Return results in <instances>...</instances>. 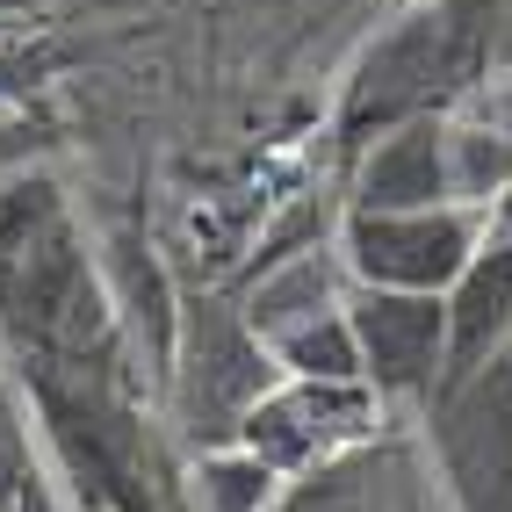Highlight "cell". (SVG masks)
Listing matches in <instances>:
<instances>
[{"label": "cell", "mask_w": 512, "mask_h": 512, "mask_svg": "<svg viewBox=\"0 0 512 512\" xmlns=\"http://www.w3.org/2000/svg\"><path fill=\"white\" fill-rule=\"evenodd\" d=\"M505 73V0H426L375 37L339 94V152L361 159L383 130L448 116Z\"/></svg>", "instance_id": "cell-1"}, {"label": "cell", "mask_w": 512, "mask_h": 512, "mask_svg": "<svg viewBox=\"0 0 512 512\" xmlns=\"http://www.w3.org/2000/svg\"><path fill=\"white\" fill-rule=\"evenodd\" d=\"M282 383L275 354L253 339V325L224 311V303H188L181 339H174V368H166V390H174V412L188 426V440L202 448H231L238 419Z\"/></svg>", "instance_id": "cell-2"}, {"label": "cell", "mask_w": 512, "mask_h": 512, "mask_svg": "<svg viewBox=\"0 0 512 512\" xmlns=\"http://www.w3.org/2000/svg\"><path fill=\"white\" fill-rule=\"evenodd\" d=\"M491 217L440 202V210H347L339 224V267L354 289H412V296H448V282L484 246Z\"/></svg>", "instance_id": "cell-3"}, {"label": "cell", "mask_w": 512, "mask_h": 512, "mask_svg": "<svg viewBox=\"0 0 512 512\" xmlns=\"http://www.w3.org/2000/svg\"><path fill=\"white\" fill-rule=\"evenodd\" d=\"M368 426H375V390L368 383H289L282 375L238 419L231 448L260 455L275 476H303V469H332V455L368 440Z\"/></svg>", "instance_id": "cell-4"}, {"label": "cell", "mask_w": 512, "mask_h": 512, "mask_svg": "<svg viewBox=\"0 0 512 512\" xmlns=\"http://www.w3.org/2000/svg\"><path fill=\"white\" fill-rule=\"evenodd\" d=\"M347 325L361 347V383L390 404L440 397L448 375V303L412 289H347Z\"/></svg>", "instance_id": "cell-5"}, {"label": "cell", "mask_w": 512, "mask_h": 512, "mask_svg": "<svg viewBox=\"0 0 512 512\" xmlns=\"http://www.w3.org/2000/svg\"><path fill=\"white\" fill-rule=\"evenodd\" d=\"M440 462L462 512H512V361L440 390Z\"/></svg>", "instance_id": "cell-6"}, {"label": "cell", "mask_w": 512, "mask_h": 512, "mask_svg": "<svg viewBox=\"0 0 512 512\" xmlns=\"http://www.w3.org/2000/svg\"><path fill=\"white\" fill-rule=\"evenodd\" d=\"M448 375L440 390L469 383L484 361H498V347L512 339V231H484V246L469 253V267L448 282Z\"/></svg>", "instance_id": "cell-7"}, {"label": "cell", "mask_w": 512, "mask_h": 512, "mask_svg": "<svg viewBox=\"0 0 512 512\" xmlns=\"http://www.w3.org/2000/svg\"><path fill=\"white\" fill-rule=\"evenodd\" d=\"M448 188V116H419L383 130L354 159V210H440Z\"/></svg>", "instance_id": "cell-8"}, {"label": "cell", "mask_w": 512, "mask_h": 512, "mask_svg": "<svg viewBox=\"0 0 512 512\" xmlns=\"http://www.w3.org/2000/svg\"><path fill=\"white\" fill-rule=\"evenodd\" d=\"M109 296H116L109 318L130 332V347L152 368V383H166L181 318H174V282H166V267H159L145 231H109Z\"/></svg>", "instance_id": "cell-9"}, {"label": "cell", "mask_w": 512, "mask_h": 512, "mask_svg": "<svg viewBox=\"0 0 512 512\" xmlns=\"http://www.w3.org/2000/svg\"><path fill=\"white\" fill-rule=\"evenodd\" d=\"M339 303H347V289H339V260H325V253L311 246V253L267 260L238 318H246L253 339L267 347L275 332H289V325H303V318H318V311H339Z\"/></svg>", "instance_id": "cell-10"}, {"label": "cell", "mask_w": 512, "mask_h": 512, "mask_svg": "<svg viewBox=\"0 0 512 512\" xmlns=\"http://www.w3.org/2000/svg\"><path fill=\"white\" fill-rule=\"evenodd\" d=\"M267 354L289 383H361V347H354V325H347V303L339 311H318L289 332L267 339Z\"/></svg>", "instance_id": "cell-11"}, {"label": "cell", "mask_w": 512, "mask_h": 512, "mask_svg": "<svg viewBox=\"0 0 512 512\" xmlns=\"http://www.w3.org/2000/svg\"><path fill=\"white\" fill-rule=\"evenodd\" d=\"M448 188L462 210H484L512 195V145L491 123H448Z\"/></svg>", "instance_id": "cell-12"}, {"label": "cell", "mask_w": 512, "mask_h": 512, "mask_svg": "<svg viewBox=\"0 0 512 512\" xmlns=\"http://www.w3.org/2000/svg\"><path fill=\"white\" fill-rule=\"evenodd\" d=\"M195 484H202V505L210 512H267L282 476L260 455H246V448H210L202 469H195Z\"/></svg>", "instance_id": "cell-13"}, {"label": "cell", "mask_w": 512, "mask_h": 512, "mask_svg": "<svg viewBox=\"0 0 512 512\" xmlns=\"http://www.w3.org/2000/svg\"><path fill=\"white\" fill-rule=\"evenodd\" d=\"M15 476H22V426L8 412V397H0V498L15 491Z\"/></svg>", "instance_id": "cell-14"}, {"label": "cell", "mask_w": 512, "mask_h": 512, "mask_svg": "<svg viewBox=\"0 0 512 512\" xmlns=\"http://www.w3.org/2000/svg\"><path fill=\"white\" fill-rule=\"evenodd\" d=\"M29 87H37V51H8V44H0V101L29 94Z\"/></svg>", "instance_id": "cell-15"}, {"label": "cell", "mask_w": 512, "mask_h": 512, "mask_svg": "<svg viewBox=\"0 0 512 512\" xmlns=\"http://www.w3.org/2000/svg\"><path fill=\"white\" fill-rule=\"evenodd\" d=\"M476 101H484V123L498 130V138L512 145V73L498 80V87H484V94H476Z\"/></svg>", "instance_id": "cell-16"}]
</instances>
